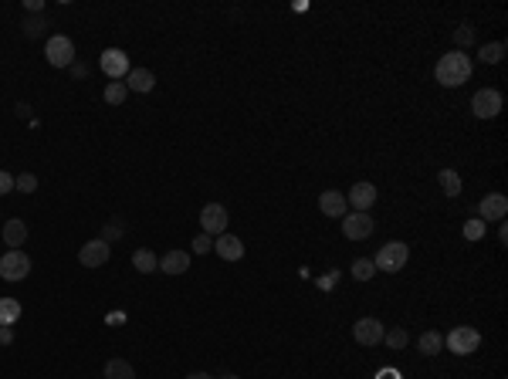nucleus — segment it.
<instances>
[{
	"instance_id": "c756f323",
	"label": "nucleus",
	"mask_w": 508,
	"mask_h": 379,
	"mask_svg": "<svg viewBox=\"0 0 508 379\" xmlns=\"http://www.w3.org/2000/svg\"><path fill=\"white\" fill-rule=\"evenodd\" d=\"M464 237H468V241H482L484 237V221L482 217H471V221L464 223Z\"/></svg>"
},
{
	"instance_id": "1a4fd4ad",
	"label": "nucleus",
	"mask_w": 508,
	"mask_h": 379,
	"mask_svg": "<svg viewBox=\"0 0 508 379\" xmlns=\"http://www.w3.org/2000/svg\"><path fill=\"white\" fill-rule=\"evenodd\" d=\"M109 258H112V244L102 241V237H95V241H89V244H81V251H79L81 268H102V264H109Z\"/></svg>"
},
{
	"instance_id": "f704fd0d",
	"label": "nucleus",
	"mask_w": 508,
	"mask_h": 379,
	"mask_svg": "<svg viewBox=\"0 0 508 379\" xmlns=\"http://www.w3.org/2000/svg\"><path fill=\"white\" fill-rule=\"evenodd\" d=\"M71 75H75V79H85V75H89V65H79V61H75V65H71Z\"/></svg>"
},
{
	"instance_id": "bb28decb",
	"label": "nucleus",
	"mask_w": 508,
	"mask_h": 379,
	"mask_svg": "<svg viewBox=\"0 0 508 379\" xmlns=\"http://www.w3.org/2000/svg\"><path fill=\"white\" fill-rule=\"evenodd\" d=\"M383 342H387V345H390V349H404L407 342H410V335H407V328H387V332H383Z\"/></svg>"
},
{
	"instance_id": "393cba45",
	"label": "nucleus",
	"mask_w": 508,
	"mask_h": 379,
	"mask_svg": "<svg viewBox=\"0 0 508 379\" xmlns=\"http://www.w3.org/2000/svg\"><path fill=\"white\" fill-rule=\"evenodd\" d=\"M373 275H377L373 258H356V261H352V278H356V281H369Z\"/></svg>"
},
{
	"instance_id": "9d476101",
	"label": "nucleus",
	"mask_w": 508,
	"mask_h": 379,
	"mask_svg": "<svg viewBox=\"0 0 508 379\" xmlns=\"http://www.w3.org/2000/svg\"><path fill=\"white\" fill-rule=\"evenodd\" d=\"M383 322L379 318H373V315H366V318H359L356 325H352V339L359 342V345H379L383 342Z\"/></svg>"
},
{
	"instance_id": "a878e982",
	"label": "nucleus",
	"mask_w": 508,
	"mask_h": 379,
	"mask_svg": "<svg viewBox=\"0 0 508 379\" xmlns=\"http://www.w3.org/2000/svg\"><path fill=\"white\" fill-rule=\"evenodd\" d=\"M126 95H129L126 81H109V85H105V102L109 105H122L126 102Z\"/></svg>"
},
{
	"instance_id": "0eeeda50",
	"label": "nucleus",
	"mask_w": 508,
	"mask_h": 379,
	"mask_svg": "<svg viewBox=\"0 0 508 379\" xmlns=\"http://www.w3.org/2000/svg\"><path fill=\"white\" fill-rule=\"evenodd\" d=\"M227 207L224 203H207V207L200 210V231L207 237H221L227 231Z\"/></svg>"
},
{
	"instance_id": "2eb2a0df",
	"label": "nucleus",
	"mask_w": 508,
	"mask_h": 379,
	"mask_svg": "<svg viewBox=\"0 0 508 379\" xmlns=\"http://www.w3.org/2000/svg\"><path fill=\"white\" fill-rule=\"evenodd\" d=\"M214 251L221 254L224 261H241V258H244V241L234 234H221L214 241Z\"/></svg>"
},
{
	"instance_id": "72a5a7b5",
	"label": "nucleus",
	"mask_w": 508,
	"mask_h": 379,
	"mask_svg": "<svg viewBox=\"0 0 508 379\" xmlns=\"http://www.w3.org/2000/svg\"><path fill=\"white\" fill-rule=\"evenodd\" d=\"M11 190H14V176L7 170H0V196L11 193Z\"/></svg>"
},
{
	"instance_id": "6ab92c4d",
	"label": "nucleus",
	"mask_w": 508,
	"mask_h": 379,
	"mask_svg": "<svg viewBox=\"0 0 508 379\" xmlns=\"http://www.w3.org/2000/svg\"><path fill=\"white\" fill-rule=\"evenodd\" d=\"M132 268H136L139 275H153V271H159V258L149 248H143L132 254Z\"/></svg>"
},
{
	"instance_id": "cd10ccee",
	"label": "nucleus",
	"mask_w": 508,
	"mask_h": 379,
	"mask_svg": "<svg viewBox=\"0 0 508 379\" xmlns=\"http://www.w3.org/2000/svg\"><path fill=\"white\" fill-rule=\"evenodd\" d=\"M14 190H21V193H34V190H38V176H34V173H21V176H14Z\"/></svg>"
},
{
	"instance_id": "f03ea898",
	"label": "nucleus",
	"mask_w": 508,
	"mask_h": 379,
	"mask_svg": "<svg viewBox=\"0 0 508 379\" xmlns=\"http://www.w3.org/2000/svg\"><path fill=\"white\" fill-rule=\"evenodd\" d=\"M407 258H410V248H407L404 241H390V244H383V248H379V254L373 258V264H377V271L397 275V271H404L407 268Z\"/></svg>"
},
{
	"instance_id": "c85d7f7f",
	"label": "nucleus",
	"mask_w": 508,
	"mask_h": 379,
	"mask_svg": "<svg viewBox=\"0 0 508 379\" xmlns=\"http://www.w3.org/2000/svg\"><path fill=\"white\" fill-rule=\"evenodd\" d=\"M454 44H457V51H464L468 44H474V27L471 24H461L454 31Z\"/></svg>"
},
{
	"instance_id": "f3484780",
	"label": "nucleus",
	"mask_w": 508,
	"mask_h": 379,
	"mask_svg": "<svg viewBox=\"0 0 508 379\" xmlns=\"http://www.w3.org/2000/svg\"><path fill=\"white\" fill-rule=\"evenodd\" d=\"M4 244H11V251H21V244H27V223L21 217H11L4 223Z\"/></svg>"
},
{
	"instance_id": "4468645a",
	"label": "nucleus",
	"mask_w": 508,
	"mask_h": 379,
	"mask_svg": "<svg viewBox=\"0 0 508 379\" xmlns=\"http://www.w3.org/2000/svg\"><path fill=\"white\" fill-rule=\"evenodd\" d=\"M319 210L326 213V217H346L349 213V203H346V193H339V190H326V193L319 196Z\"/></svg>"
},
{
	"instance_id": "f8f14e48",
	"label": "nucleus",
	"mask_w": 508,
	"mask_h": 379,
	"mask_svg": "<svg viewBox=\"0 0 508 379\" xmlns=\"http://www.w3.org/2000/svg\"><path fill=\"white\" fill-rule=\"evenodd\" d=\"M377 196H379V193H377V186L366 183V180H363V183H356V186L349 190V193H346V203H349V207L356 210V213H366V210L377 203Z\"/></svg>"
},
{
	"instance_id": "5701e85b",
	"label": "nucleus",
	"mask_w": 508,
	"mask_h": 379,
	"mask_svg": "<svg viewBox=\"0 0 508 379\" xmlns=\"http://www.w3.org/2000/svg\"><path fill=\"white\" fill-rule=\"evenodd\" d=\"M21 301L17 298H0V325H14L17 318H21Z\"/></svg>"
},
{
	"instance_id": "9b49d317",
	"label": "nucleus",
	"mask_w": 508,
	"mask_h": 379,
	"mask_svg": "<svg viewBox=\"0 0 508 379\" xmlns=\"http://www.w3.org/2000/svg\"><path fill=\"white\" fill-rule=\"evenodd\" d=\"M373 227H377V223H373L369 213H356V210H352V213L342 217V234L349 237V241H366V237L373 234Z\"/></svg>"
},
{
	"instance_id": "ddd939ff",
	"label": "nucleus",
	"mask_w": 508,
	"mask_h": 379,
	"mask_svg": "<svg viewBox=\"0 0 508 379\" xmlns=\"http://www.w3.org/2000/svg\"><path fill=\"white\" fill-rule=\"evenodd\" d=\"M505 213H508V196L505 193H488L482 203H478V217H482L484 223L505 221Z\"/></svg>"
},
{
	"instance_id": "20e7f679",
	"label": "nucleus",
	"mask_w": 508,
	"mask_h": 379,
	"mask_svg": "<svg viewBox=\"0 0 508 379\" xmlns=\"http://www.w3.org/2000/svg\"><path fill=\"white\" fill-rule=\"evenodd\" d=\"M447 349L454 355H471L478 345H482V332L478 328H471V325H457V328H451L447 332Z\"/></svg>"
},
{
	"instance_id": "58836bf2",
	"label": "nucleus",
	"mask_w": 508,
	"mask_h": 379,
	"mask_svg": "<svg viewBox=\"0 0 508 379\" xmlns=\"http://www.w3.org/2000/svg\"><path fill=\"white\" fill-rule=\"evenodd\" d=\"M221 379H241V376H237V373H224Z\"/></svg>"
},
{
	"instance_id": "4c0bfd02",
	"label": "nucleus",
	"mask_w": 508,
	"mask_h": 379,
	"mask_svg": "<svg viewBox=\"0 0 508 379\" xmlns=\"http://www.w3.org/2000/svg\"><path fill=\"white\" fill-rule=\"evenodd\" d=\"M377 379H400V376H397V373H393V369H387V373H379Z\"/></svg>"
},
{
	"instance_id": "39448f33",
	"label": "nucleus",
	"mask_w": 508,
	"mask_h": 379,
	"mask_svg": "<svg viewBox=\"0 0 508 379\" xmlns=\"http://www.w3.org/2000/svg\"><path fill=\"white\" fill-rule=\"evenodd\" d=\"M27 275H31V258L24 251H7L0 258V278L4 281H24Z\"/></svg>"
},
{
	"instance_id": "6e6552de",
	"label": "nucleus",
	"mask_w": 508,
	"mask_h": 379,
	"mask_svg": "<svg viewBox=\"0 0 508 379\" xmlns=\"http://www.w3.org/2000/svg\"><path fill=\"white\" fill-rule=\"evenodd\" d=\"M471 112L478 118H495L502 112V92L498 89H478L471 98Z\"/></svg>"
},
{
	"instance_id": "7c9ffc66",
	"label": "nucleus",
	"mask_w": 508,
	"mask_h": 379,
	"mask_svg": "<svg viewBox=\"0 0 508 379\" xmlns=\"http://www.w3.org/2000/svg\"><path fill=\"white\" fill-rule=\"evenodd\" d=\"M122 234H126V223H122V221L116 217L112 223H105V234H102V241H109V244H116V241H119Z\"/></svg>"
},
{
	"instance_id": "412c9836",
	"label": "nucleus",
	"mask_w": 508,
	"mask_h": 379,
	"mask_svg": "<svg viewBox=\"0 0 508 379\" xmlns=\"http://www.w3.org/2000/svg\"><path fill=\"white\" fill-rule=\"evenodd\" d=\"M441 345H444V335H441V332H434V328H427V332L417 339L420 355H437V353H441Z\"/></svg>"
},
{
	"instance_id": "423d86ee",
	"label": "nucleus",
	"mask_w": 508,
	"mask_h": 379,
	"mask_svg": "<svg viewBox=\"0 0 508 379\" xmlns=\"http://www.w3.org/2000/svg\"><path fill=\"white\" fill-rule=\"evenodd\" d=\"M99 68H102L105 75L112 81H119V79H126L132 71V65H129V54L122 51V48H105L102 51V58H99Z\"/></svg>"
},
{
	"instance_id": "4be33fe9",
	"label": "nucleus",
	"mask_w": 508,
	"mask_h": 379,
	"mask_svg": "<svg viewBox=\"0 0 508 379\" xmlns=\"http://www.w3.org/2000/svg\"><path fill=\"white\" fill-rule=\"evenodd\" d=\"M437 183L447 196H461V173L457 170H441L437 173Z\"/></svg>"
},
{
	"instance_id": "aec40b11",
	"label": "nucleus",
	"mask_w": 508,
	"mask_h": 379,
	"mask_svg": "<svg viewBox=\"0 0 508 379\" xmlns=\"http://www.w3.org/2000/svg\"><path fill=\"white\" fill-rule=\"evenodd\" d=\"M105 379H136V369H132L129 359H109L105 363Z\"/></svg>"
},
{
	"instance_id": "c9c22d12",
	"label": "nucleus",
	"mask_w": 508,
	"mask_h": 379,
	"mask_svg": "<svg viewBox=\"0 0 508 379\" xmlns=\"http://www.w3.org/2000/svg\"><path fill=\"white\" fill-rule=\"evenodd\" d=\"M0 342H14V328L11 325H0Z\"/></svg>"
},
{
	"instance_id": "7ed1b4c3",
	"label": "nucleus",
	"mask_w": 508,
	"mask_h": 379,
	"mask_svg": "<svg viewBox=\"0 0 508 379\" xmlns=\"http://www.w3.org/2000/svg\"><path fill=\"white\" fill-rule=\"evenodd\" d=\"M44 58H48V65L51 68H71L75 65V44H71V38H65V34L48 38V44H44Z\"/></svg>"
},
{
	"instance_id": "a211bd4d",
	"label": "nucleus",
	"mask_w": 508,
	"mask_h": 379,
	"mask_svg": "<svg viewBox=\"0 0 508 379\" xmlns=\"http://www.w3.org/2000/svg\"><path fill=\"white\" fill-rule=\"evenodd\" d=\"M153 85H156V75L149 68H132L126 75V89L129 92H153Z\"/></svg>"
},
{
	"instance_id": "dca6fc26",
	"label": "nucleus",
	"mask_w": 508,
	"mask_h": 379,
	"mask_svg": "<svg viewBox=\"0 0 508 379\" xmlns=\"http://www.w3.org/2000/svg\"><path fill=\"white\" fill-rule=\"evenodd\" d=\"M159 271L163 275H183V271H190V254L186 251H166L163 261H159Z\"/></svg>"
},
{
	"instance_id": "f257e3e1",
	"label": "nucleus",
	"mask_w": 508,
	"mask_h": 379,
	"mask_svg": "<svg viewBox=\"0 0 508 379\" xmlns=\"http://www.w3.org/2000/svg\"><path fill=\"white\" fill-rule=\"evenodd\" d=\"M471 58L464 51H447L441 54V61H437V68H434V75H437V81H441L444 89H457V85H464V81L471 79Z\"/></svg>"
},
{
	"instance_id": "473e14b6",
	"label": "nucleus",
	"mask_w": 508,
	"mask_h": 379,
	"mask_svg": "<svg viewBox=\"0 0 508 379\" xmlns=\"http://www.w3.org/2000/svg\"><path fill=\"white\" fill-rule=\"evenodd\" d=\"M210 251H214V237H207V234L194 237V254H210Z\"/></svg>"
},
{
	"instance_id": "2f4dec72",
	"label": "nucleus",
	"mask_w": 508,
	"mask_h": 379,
	"mask_svg": "<svg viewBox=\"0 0 508 379\" xmlns=\"http://www.w3.org/2000/svg\"><path fill=\"white\" fill-rule=\"evenodd\" d=\"M44 27H48V24H44V17L38 14V17L24 21V34H27V38H41V34H44Z\"/></svg>"
},
{
	"instance_id": "e433bc0d",
	"label": "nucleus",
	"mask_w": 508,
	"mask_h": 379,
	"mask_svg": "<svg viewBox=\"0 0 508 379\" xmlns=\"http://www.w3.org/2000/svg\"><path fill=\"white\" fill-rule=\"evenodd\" d=\"M186 379H217V376H210V373H190Z\"/></svg>"
},
{
	"instance_id": "b1692460",
	"label": "nucleus",
	"mask_w": 508,
	"mask_h": 379,
	"mask_svg": "<svg viewBox=\"0 0 508 379\" xmlns=\"http://www.w3.org/2000/svg\"><path fill=\"white\" fill-rule=\"evenodd\" d=\"M478 58H482L484 65H498V61L505 58V44H502V41H492V44H482V48H478Z\"/></svg>"
}]
</instances>
